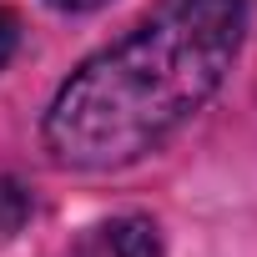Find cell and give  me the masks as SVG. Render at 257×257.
Returning a JSON list of instances; mask_svg holds the SVG:
<instances>
[{
  "label": "cell",
  "instance_id": "6da1fadb",
  "mask_svg": "<svg viewBox=\"0 0 257 257\" xmlns=\"http://www.w3.org/2000/svg\"><path fill=\"white\" fill-rule=\"evenodd\" d=\"M247 31V0H162L91 56L46 111V152L61 167L111 172L157 152L227 81Z\"/></svg>",
  "mask_w": 257,
  "mask_h": 257
},
{
  "label": "cell",
  "instance_id": "7a4b0ae2",
  "mask_svg": "<svg viewBox=\"0 0 257 257\" xmlns=\"http://www.w3.org/2000/svg\"><path fill=\"white\" fill-rule=\"evenodd\" d=\"M71 257H162V227L152 217H106L86 227L71 247Z\"/></svg>",
  "mask_w": 257,
  "mask_h": 257
},
{
  "label": "cell",
  "instance_id": "3957f363",
  "mask_svg": "<svg viewBox=\"0 0 257 257\" xmlns=\"http://www.w3.org/2000/svg\"><path fill=\"white\" fill-rule=\"evenodd\" d=\"M31 217V192L11 177H0V237H11L21 232V222Z\"/></svg>",
  "mask_w": 257,
  "mask_h": 257
},
{
  "label": "cell",
  "instance_id": "277c9868",
  "mask_svg": "<svg viewBox=\"0 0 257 257\" xmlns=\"http://www.w3.org/2000/svg\"><path fill=\"white\" fill-rule=\"evenodd\" d=\"M16 46H21V21H16L11 6H0V66L16 56Z\"/></svg>",
  "mask_w": 257,
  "mask_h": 257
},
{
  "label": "cell",
  "instance_id": "5b68a950",
  "mask_svg": "<svg viewBox=\"0 0 257 257\" xmlns=\"http://www.w3.org/2000/svg\"><path fill=\"white\" fill-rule=\"evenodd\" d=\"M56 11H96V6H106V0H51Z\"/></svg>",
  "mask_w": 257,
  "mask_h": 257
}]
</instances>
